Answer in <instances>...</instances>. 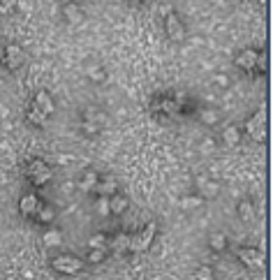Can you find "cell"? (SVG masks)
Returning <instances> with one entry per match:
<instances>
[{
    "mask_svg": "<svg viewBox=\"0 0 273 280\" xmlns=\"http://www.w3.org/2000/svg\"><path fill=\"white\" fill-rule=\"evenodd\" d=\"M202 204H204V197H199V195H190V197L181 199L183 209H197V206H202Z\"/></svg>",
    "mask_w": 273,
    "mask_h": 280,
    "instance_id": "484cf974",
    "label": "cell"
},
{
    "mask_svg": "<svg viewBox=\"0 0 273 280\" xmlns=\"http://www.w3.org/2000/svg\"><path fill=\"white\" fill-rule=\"evenodd\" d=\"M26 118H28V123H33V125H44V123H46V116L42 114V109H39L37 105H31Z\"/></svg>",
    "mask_w": 273,
    "mask_h": 280,
    "instance_id": "d6986e66",
    "label": "cell"
},
{
    "mask_svg": "<svg viewBox=\"0 0 273 280\" xmlns=\"http://www.w3.org/2000/svg\"><path fill=\"white\" fill-rule=\"evenodd\" d=\"M44 172H49V165L42 162V160H31L28 167H26V176H28V178H35V176L44 174Z\"/></svg>",
    "mask_w": 273,
    "mask_h": 280,
    "instance_id": "9a60e30c",
    "label": "cell"
},
{
    "mask_svg": "<svg viewBox=\"0 0 273 280\" xmlns=\"http://www.w3.org/2000/svg\"><path fill=\"white\" fill-rule=\"evenodd\" d=\"M130 2H132V5H136V2H141V0H130Z\"/></svg>",
    "mask_w": 273,
    "mask_h": 280,
    "instance_id": "e575fe53",
    "label": "cell"
},
{
    "mask_svg": "<svg viewBox=\"0 0 273 280\" xmlns=\"http://www.w3.org/2000/svg\"><path fill=\"white\" fill-rule=\"evenodd\" d=\"M81 128H84V132H88V135H95V132L100 130V125H98V123H88V121H84V123H81Z\"/></svg>",
    "mask_w": 273,
    "mask_h": 280,
    "instance_id": "1f68e13d",
    "label": "cell"
},
{
    "mask_svg": "<svg viewBox=\"0 0 273 280\" xmlns=\"http://www.w3.org/2000/svg\"><path fill=\"white\" fill-rule=\"evenodd\" d=\"M155 234H158V225L155 222H146L139 234L130 236V252H144V250H148Z\"/></svg>",
    "mask_w": 273,
    "mask_h": 280,
    "instance_id": "6da1fadb",
    "label": "cell"
},
{
    "mask_svg": "<svg viewBox=\"0 0 273 280\" xmlns=\"http://www.w3.org/2000/svg\"><path fill=\"white\" fill-rule=\"evenodd\" d=\"M114 250L116 252H130V234L121 232L114 236Z\"/></svg>",
    "mask_w": 273,
    "mask_h": 280,
    "instance_id": "44dd1931",
    "label": "cell"
},
{
    "mask_svg": "<svg viewBox=\"0 0 273 280\" xmlns=\"http://www.w3.org/2000/svg\"><path fill=\"white\" fill-rule=\"evenodd\" d=\"M195 280H215V273H213V269L208 264H202L195 271Z\"/></svg>",
    "mask_w": 273,
    "mask_h": 280,
    "instance_id": "cb8c5ba5",
    "label": "cell"
},
{
    "mask_svg": "<svg viewBox=\"0 0 273 280\" xmlns=\"http://www.w3.org/2000/svg\"><path fill=\"white\" fill-rule=\"evenodd\" d=\"M199 185H202V197H215L218 195V183L199 178Z\"/></svg>",
    "mask_w": 273,
    "mask_h": 280,
    "instance_id": "603a6c76",
    "label": "cell"
},
{
    "mask_svg": "<svg viewBox=\"0 0 273 280\" xmlns=\"http://www.w3.org/2000/svg\"><path fill=\"white\" fill-rule=\"evenodd\" d=\"M51 266L58 273H63V276H74V273H79L84 269V262L79 257H74V255H58V257L51 259Z\"/></svg>",
    "mask_w": 273,
    "mask_h": 280,
    "instance_id": "7a4b0ae2",
    "label": "cell"
},
{
    "mask_svg": "<svg viewBox=\"0 0 273 280\" xmlns=\"http://www.w3.org/2000/svg\"><path fill=\"white\" fill-rule=\"evenodd\" d=\"M218 121H220L218 111H213V109H204V111H199V123H202V125H215Z\"/></svg>",
    "mask_w": 273,
    "mask_h": 280,
    "instance_id": "7402d4cb",
    "label": "cell"
},
{
    "mask_svg": "<svg viewBox=\"0 0 273 280\" xmlns=\"http://www.w3.org/2000/svg\"><path fill=\"white\" fill-rule=\"evenodd\" d=\"M239 218H241L243 222H250V220H255V206H252L248 199L239 202Z\"/></svg>",
    "mask_w": 273,
    "mask_h": 280,
    "instance_id": "e0dca14e",
    "label": "cell"
},
{
    "mask_svg": "<svg viewBox=\"0 0 273 280\" xmlns=\"http://www.w3.org/2000/svg\"><path fill=\"white\" fill-rule=\"evenodd\" d=\"M222 141L227 146H236L239 141H241V130L236 128V125H229L225 132H222Z\"/></svg>",
    "mask_w": 273,
    "mask_h": 280,
    "instance_id": "2e32d148",
    "label": "cell"
},
{
    "mask_svg": "<svg viewBox=\"0 0 273 280\" xmlns=\"http://www.w3.org/2000/svg\"><path fill=\"white\" fill-rule=\"evenodd\" d=\"M255 70H257V72H264L266 70V56L262 51H259V56H257V65H255Z\"/></svg>",
    "mask_w": 273,
    "mask_h": 280,
    "instance_id": "d6a6232c",
    "label": "cell"
},
{
    "mask_svg": "<svg viewBox=\"0 0 273 280\" xmlns=\"http://www.w3.org/2000/svg\"><path fill=\"white\" fill-rule=\"evenodd\" d=\"M98 248H106V236L104 234H93L88 239V250H98Z\"/></svg>",
    "mask_w": 273,
    "mask_h": 280,
    "instance_id": "4316f807",
    "label": "cell"
},
{
    "mask_svg": "<svg viewBox=\"0 0 273 280\" xmlns=\"http://www.w3.org/2000/svg\"><path fill=\"white\" fill-rule=\"evenodd\" d=\"M88 79H91V81L102 83L106 79V72L102 68H91V70H88Z\"/></svg>",
    "mask_w": 273,
    "mask_h": 280,
    "instance_id": "83f0119b",
    "label": "cell"
},
{
    "mask_svg": "<svg viewBox=\"0 0 273 280\" xmlns=\"http://www.w3.org/2000/svg\"><path fill=\"white\" fill-rule=\"evenodd\" d=\"M215 81H218V83H220V86H227V79H225V76H218V79H215Z\"/></svg>",
    "mask_w": 273,
    "mask_h": 280,
    "instance_id": "836d02e7",
    "label": "cell"
},
{
    "mask_svg": "<svg viewBox=\"0 0 273 280\" xmlns=\"http://www.w3.org/2000/svg\"><path fill=\"white\" fill-rule=\"evenodd\" d=\"M236 255L241 259L245 266H250V269H262L264 266V252L257 248H250V245H245V248H239L236 250Z\"/></svg>",
    "mask_w": 273,
    "mask_h": 280,
    "instance_id": "5b68a950",
    "label": "cell"
},
{
    "mask_svg": "<svg viewBox=\"0 0 273 280\" xmlns=\"http://www.w3.org/2000/svg\"><path fill=\"white\" fill-rule=\"evenodd\" d=\"M165 31H167L169 39H174V42H183L185 39V26H183V21L178 19L176 12H167V16H165Z\"/></svg>",
    "mask_w": 273,
    "mask_h": 280,
    "instance_id": "277c9868",
    "label": "cell"
},
{
    "mask_svg": "<svg viewBox=\"0 0 273 280\" xmlns=\"http://www.w3.org/2000/svg\"><path fill=\"white\" fill-rule=\"evenodd\" d=\"M16 5H19V0H0V12L7 14V12H12Z\"/></svg>",
    "mask_w": 273,
    "mask_h": 280,
    "instance_id": "4dcf8cb0",
    "label": "cell"
},
{
    "mask_svg": "<svg viewBox=\"0 0 273 280\" xmlns=\"http://www.w3.org/2000/svg\"><path fill=\"white\" fill-rule=\"evenodd\" d=\"M42 241H44V245H49V248H56V245H61V243H63L61 229H46L44 236H42Z\"/></svg>",
    "mask_w": 273,
    "mask_h": 280,
    "instance_id": "ac0fdd59",
    "label": "cell"
},
{
    "mask_svg": "<svg viewBox=\"0 0 273 280\" xmlns=\"http://www.w3.org/2000/svg\"><path fill=\"white\" fill-rule=\"evenodd\" d=\"M95 183H98V174L95 172H86L81 176V181H79V190H84V192H91L95 188Z\"/></svg>",
    "mask_w": 273,
    "mask_h": 280,
    "instance_id": "ffe728a7",
    "label": "cell"
},
{
    "mask_svg": "<svg viewBox=\"0 0 273 280\" xmlns=\"http://www.w3.org/2000/svg\"><path fill=\"white\" fill-rule=\"evenodd\" d=\"M128 211V197H123L116 192L114 197H109V213H114V215H123V213Z\"/></svg>",
    "mask_w": 273,
    "mask_h": 280,
    "instance_id": "8fae6325",
    "label": "cell"
},
{
    "mask_svg": "<svg viewBox=\"0 0 273 280\" xmlns=\"http://www.w3.org/2000/svg\"><path fill=\"white\" fill-rule=\"evenodd\" d=\"M257 56L259 51H255V49H243V51L236 53V68L245 70V72H255V65H257Z\"/></svg>",
    "mask_w": 273,
    "mask_h": 280,
    "instance_id": "8992f818",
    "label": "cell"
},
{
    "mask_svg": "<svg viewBox=\"0 0 273 280\" xmlns=\"http://www.w3.org/2000/svg\"><path fill=\"white\" fill-rule=\"evenodd\" d=\"M208 248L213 252H222V250L227 248V234H222V232H213L208 236Z\"/></svg>",
    "mask_w": 273,
    "mask_h": 280,
    "instance_id": "7c38bea8",
    "label": "cell"
},
{
    "mask_svg": "<svg viewBox=\"0 0 273 280\" xmlns=\"http://www.w3.org/2000/svg\"><path fill=\"white\" fill-rule=\"evenodd\" d=\"M104 257H106V248L88 250V257H86V262H91V264H100V262H104Z\"/></svg>",
    "mask_w": 273,
    "mask_h": 280,
    "instance_id": "d4e9b609",
    "label": "cell"
},
{
    "mask_svg": "<svg viewBox=\"0 0 273 280\" xmlns=\"http://www.w3.org/2000/svg\"><path fill=\"white\" fill-rule=\"evenodd\" d=\"M98 215H102V218L111 215L109 213V197H98Z\"/></svg>",
    "mask_w": 273,
    "mask_h": 280,
    "instance_id": "f546056e",
    "label": "cell"
},
{
    "mask_svg": "<svg viewBox=\"0 0 273 280\" xmlns=\"http://www.w3.org/2000/svg\"><path fill=\"white\" fill-rule=\"evenodd\" d=\"M93 190L98 192V197H114L118 192V183H116L114 176H106V178H98Z\"/></svg>",
    "mask_w": 273,
    "mask_h": 280,
    "instance_id": "ba28073f",
    "label": "cell"
},
{
    "mask_svg": "<svg viewBox=\"0 0 273 280\" xmlns=\"http://www.w3.org/2000/svg\"><path fill=\"white\" fill-rule=\"evenodd\" d=\"M245 132H248L255 141H259V144L264 141L266 139V111L264 109H259L250 121H245Z\"/></svg>",
    "mask_w": 273,
    "mask_h": 280,
    "instance_id": "3957f363",
    "label": "cell"
},
{
    "mask_svg": "<svg viewBox=\"0 0 273 280\" xmlns=\"http://www.w3.org/2000/svg\"><path fill=\"white\" fill-rule=\"evenodd\" d=\"M33 105H37L46 118H49V116L56 111V105H53V100L49 98V93H46V91H39L37 95H35V102H33Z\"/></svg>",
    "mask_w": 273,
    "mask_h": 280,
    "instance_id": "30bf717a",
    "label": "cell"
},
{
    "mask_svg": "<svg viewBox=\"0 0 273 280\" xmlns=\"http://www.w3.org/2000/svg\"><path fill=\"white\" fill-rule=\"evenodd\" d=\"M35 215H37V222H39V225H51L53 218H56V211H53L51 206L39 204L37 211H35Z\"/></svg>",
    "mask_w": 273,
    "mask_h": 280,
    "instance_id": "4fadbf2b",
    "label": "cell"
},
{
    "mask_svg": "<svg viewBox=\"0 0 273 280\" xmlns=\"http://www.w3.org/2000/svg\"><path fill=\"white\" fill-rule=\"evenodd\" d=\"M63 14H65V19H68L69 23H79L81 19H84V12H81V7H79V5H74V2H68V5L63 7Z\"/></svg>",
    "mask_w": 273,
    "mask_h": 280,
    "instance_id": "5bb4252c",
    "label": "cell"
},
{
    "mask_svg": "<svg viewBox=\"0 0 273 280\" xmlns=\"http://www.w3.org/2000/svg\"><path fill=\"white\" fill-rule=\"evenodd\" d=\"M39 206V199L37 195H23L21 199H19V211H21V215H35V211H37Z\"/></svg>",
    "mask_w": 273,
    "mask_h": 280,
    "instance_id": "9c48e42d",
    "label": "cell"
},
{
    "mask_svg": "<svg viewBox=\"0 0 273 280\" xmlns=\"http://www.w3.org/2000/svg\"><path fill=\"white\" fill-rule=\"evenodd\" d=\"M51 176H53V172L49 169V172H44V174H39V176H35V178H31V183L35 185V188H42L44 183L51 181Z\"/></svg>",
    "mask_w": 273,
    "mask_h": 280,
    "instance_id": "f1b7e54d",
    "label": "cell"
},
{
    "mask_svg": "<svg viewBox=\"0 0 273 280\" xmlns=\"http://www.w3.org/2000/svg\"><path fill=\"white\" fill-rule=\"evenodd\" d=\"M2 65L7 70H19L23 65V49L16 44H9L5 49V56H2Z\"/></svg>",
    "mask_w": 273,
    "mask_h": 280,
    "instance_id": "52a82bcc",
    "label": "cell"
}]
</instances>
